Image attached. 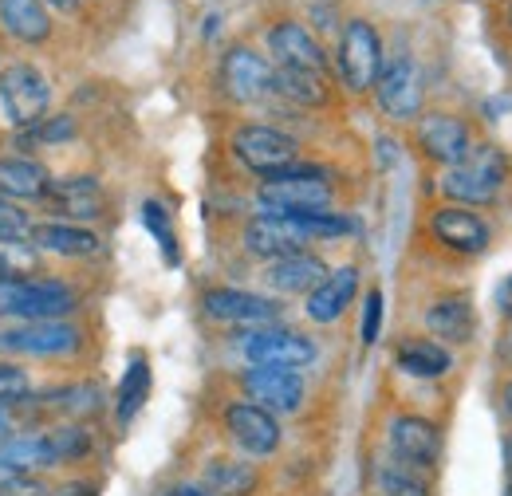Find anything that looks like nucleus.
I'll list each match as a JSON object with an SVG mask.
<instances>
[{
	"mask_svg": "<svg viewBox=\"0 0 512 496\" xmlns=\"http://www.w3.org/2000/svg\"><path fill=\"white\" fill-rule=\"evenodd\" d=\"M28 394V374L12 363H0V406H12Z\"/></svg>",
	"mask_w": 512,
	"mask_h": 496,
	"instance_id": "nucleus-36",
	"label": "nucleus"
},
{
	"mask_svg": "<svg viewBox=\"0 0 512 496\" xmlns=\"http://www.w3.org/2000/svg\"><path fill=\"white\" fill-rule=\"evenodd\" d=\"M268 52L276 56V67H300V71L327 75V56H323L320 40L296 20H284L268 32Z\"/></svg>",
	"mask_w": 512,
	"mask_h": 496,
	"instance_id": "nucleus-19",
	"label": "nucleus"
},
{
	"mask_svg": "<svg viewBox=\"0 0 512 496\" xmlns=\"http://www.w3.org/2000/svg\"><path fill=\"white\" fill-rule=\"evenodd\" d=\"M166 496H209L201 485H178V489H170Z\"/></svg>",
	"mask_w": 512,
	"mask_h": 496,
	"instance_id": "nucleus-42",
	"label": "nucleus"
},
{
	"mask_svg": "<svg viewBox=\"0 0 512 496\" xmlns=\"http://www.w3.org/2000/svg\"><path fill=\"white\" fill-rule=\"evenodd\" d=\"M60 465V453L48 430L36 434H12L0 441V477H36L40 469Z\"/></svg>",
	"mask_w": 512,
	"mask_h": 496,
	"instance_id": "nucleus-18",
	"label": "nucleus"
},
{
	"mask_svg": "<svg viewBox=\"0 0 512 496\" xmlns=\"http://www.w3.org/2000/svg\"><path fill=\"white\" fill-rule=\"evenodd\" d=\"M0 496H52L40 477H0Z\"/></svg>",
	"mask_w": 512,
	"mask_h": 496,
	"instance_id": "nucleus-38",
	"label": "nucleus"
},
{
	"mask_svg": "<svg viewBox=\"0 0 512 496\" xmlns=\"http://www.w3.org/2000/svg\"><path fill=\"white\" fill-rule=\"evenodd\" d=\"M379 485H383L386 496H426V477H422V469L402 465V461L386 465L383 473H379Z\"/></svg>",
	"mask_w": 512,
	"mask_h": 496,
	"instance_id": "nucleus-32",
	"label": "nucleus"
},
{
	"mask_svg": "<svg viewBox=\"0 0 512 496\" xmlns=\"http://www.w3.org/2000/svg\"><path fill=\"white\" fill-rule=\"evenodd\" d=\"M383 67V40H379L375 24L351 20L343 28V36H339V75H343L347 91H355V95L371 91L379 83Z\"/></svg>",
	"mask_w": 512,
	"mask_h": 496,
	"instance_id": "nucleus-5",
	"label": "nucleus"
},
{
	"mask_svg": "<svg viewBox=\"0 0 512 496\" xmlns=\"http://www.w3.org/2000/svg\"><path fill=\"white\" fill-rule=\"evenodd\" d=\"M505 496H512V477H509V489H505Z\"/></svg>",
	"mask_w": 512,
	"mask_h": 496,
	"instance_id": "nucleus-47",
	"label": "nucleus"
},
{
	"mask_svg": "<svg viewBox=\"0 0 512 496\" xmlns=\"http://www.w3.org/2000/svg\"><path fill=\"white\" fill-rule=\"evenodd\" d=\"M375 95H379V107L390 119H418L422 99H426V83H422L418 63L402 56L390 67H383V75L375 83Z\"/></svg>",
	"mask_w": 512,
	"mask_h": 496,
	"instance_id": "nucleus-12",
	"label": "nucleus"
},
{
	"mask_svg": "<svg viewBox=\"0 0 512 496\" xmlns=\"http://www.w3.org/2000/svg\"><path fill=\"white\" fill-rule=\"evenodd\" d=\"M28 241L40 248V252H52V256H67V260H87V256H99L103 241L83 229V225H67V221H44V225H32Z\"/></svg>",
	"mask_w": 512,
	"mask_h": 496,
	"instance_id": "nucleus-22",
	"label": "nucleus"
},
{
	"mask_svg": "<svg viewBox=\"0 0 512 496\" xmlns=\"http://www.w3.org/2000/svg\"><path fill=\"white\" fill-rule=\"evenodd\" d=\"M418 146H422V154H426L430 162H438V166L453 170L457 162L469 158V150H473V134H469V126L461 123L457 115L434 111V115H426V119L418 123Z\"/></svg>",
	"mask_w": 512,
	"mask_h": 496,
	"instance_id": "nucleus-14",
	"label": "nucleus"
},
{
	"mask_svg": "<svg viewBox=\"0 0 512 496\" xmlns=\"http://www.w3.org/2000/svg\"><path fill=\"white\" fill-rule=\"evenodd\" d=\"M52 496H95V485H87V481H71L64 489H52Z\"/></svg>",
	"mask_w": 512,
	"mask_h": 496,
	"instance_id": "nucleus-40",
	"label": "nucleus"
},
{
	"mask_svg": "<svg viewBox=\"0 0 512 496\" xmlns=\"http://www.w3.org/2000/svg\"><path fill=\"white\" fill-rule=\"evenodd\" d=\"M426 327L438 339H446V343H469L473 339V327H477V315H473V304L465 296H446V300L430 304Z\"/></svg>",
	"mask_w": 512,
	"mask_h": 496,
	"instance_id": "nucleus-25",
	"label": "nucleus"
},
{
	"mask_svg": "<svg viewBox=\"0 0 512 496\" xmlns=\"http://www.w3.org/2000/svg\"><path fill=\"white\" fill-rule=\"evenodd\" d=\"M256 201L264 213L296 217V213H323L331 205V182L312 166H288L272 178H264L256 189Z\"/></svg>",
	"mask_w": 512,
	"mask_h": 496,
	"instance_id": "nucleus-1",
	"label": "nucleus"
},
{
	"mask_svg": "<svg viewBox=\"0 0 512 496\" xmlns=\"http://www.w3.org/2000/svg\"><path fill=\"white\" fill-rule=\"evenodd\" d=\"M32 221L24 209H16L8 197H0V241H28Z\"/></svg>",
	"mask_w": 512,
	"mask_h": 496,
	"instance_id": "nucleus-35",
	"label": "nucleus"
},
{
	"mask_svg": "<svg viewBox=\"0 0 512 496\" xmlns=\"http://www.w3.org/2000/svg\"><path fill=\"white\" fill-rule=\"evenodd\" d=\"M501 414L512 422V382H505V390H501Z\"/></svg>",
	"mask_w": 512,
	"mask_h": 496,
	"instance_id": "nucleus-43",
	"label": "nucleus"
},
{
	"mask_svg": "<svg viewBox=\"0 0 512 496\" xmlns=\"http://www.w3.org/2000/svg\"><path fill=\"white\" fill-rule=\"evenodd\" d=\"M229 146H233L237 162H245L260 178H272V174L296 166V158H300V142H296L292 134L276 130V126H260V123L237 126Z\"/></svg>",
	"mask_w": 512,
	"mask_h": 496,
	"instance_id": "nucleus-4",
	"label": "nucleus"
},
{
	"mask_svg": "<svg viewBox=\"0 0 512 496\" xmlns=\"http://www.w3.org/2000/svg\"><path fill=\"white\" fill-rule=\"evenodd\" d=\"M12 434H16V426H12V418H8L4 406H0V441H8Z\"/></svg>",
	"mask_w": 512,
	"mask_h": 496,
	"instance_id": "nucleus-44",
	"label": "nucleus"
},
{
	"mask_svg": "<svg viewBox=\"0 0 512 496\" xmlns=\"http://www.w3.org/2000/svg\"><path fill=\"white\" fill-rule=\"evenodd\" d=\"M44 209L67 217V225H83V221H99L107 213V193L95 178L79 174V178H60V182H48L44 189Z\"/></svg>",
	"mask_w": 512,
	"mask_h": 496,
	"instance_id": "nucleus-9",
	"label": "nucleus"
},
{
	"mask_svg": "<svg viewBox=\"0 0 512 496\" xmlns=\"http://www.w3.org/2000/svg\"><path fill=\"white\" fill-rule=\"evenodd\" d=\"M308 233L296 225V217H276V213H260L245 225V248L260 260H280L292 252H304Z\"/></svg>",
	"mask_w": 512,
	"mask_h": 496,
	"instance_id": "nucleus-17",
	"label": "nucleus"
},
{
	"mask_svg": "<svg viewBox=\"0 0 512 496\" xmlns=\"http://www.w3.org/2000/svg\"><path fill=\"white\" fill-rule=\"evenodd\" d=\"M0 24L20 44H44L52 36L44 0H0Z\"/></svg>",
	"mask_w": 512,
	"mask_h": 496,
	"instance_id": "nucleus-24",
	"label": "nucleus"
},
{
	"mask_svg": "<svg viewBox=\"0 0 512 496\" xmlns=\"http://www.w3.org/2000/svg\"><path fill=\"white\" fill-rule=\"evenodd\" d=\"M0 103H4L8 123L32 130L36 123H44V115H48L52 87H48V79L32 63H12L0 75Z\"/></svg>",
	"mask_w": 512,
	"mask_h": 496,
	"instance_id": "nucleus-6",
	"label": "nucleus"
},
{
	"mask_svg": "<svg viewBox=\"0 0 512 496\" xmlns=\"http://www.w3.org/2000/svg\"><path fill=\"white\" fill-rule=\"evenodd\" d=\"M48 434H52V445H56V453H60V465L83 457V453L91 449V437H87L83 426H60V430H48Z\"/></svg>",
	"mask_w": 512,
	"mask_h": 496,
	"instance_id": "nucleus-34",
	"label": "nucleus"
},
{
	"mask_svg": "<svg viewBox=\"0 0 512 496\" xmlns=\"http://www.w3.org/2000/svg\"><path fill=\"white\" fill-rule=\"evenodd\" d=\"M379 327H383V292L375 288L367 296V308H363V343H379Z\"/></svg>",
	"mask_w": 512,
	"mask_h": 496,
	"instance_id": "nucleus-37",
	"label": "nucleus"
},
{
	"mask_svg": "<svg viewBox=\"0 0 512 496\" xmlns=\"http://www.w3.org/2000/svg\"><path fill=\"white\" fill-rule=\"evenodd\" d=\"M40 248L24 241H0V276H36L40 272Z\"/></svg>",
	"mask_w": 512,
	"mask_h": 496,
	"instance_id": "nucleus-31",
	"label": "nucleus"
},
{
	"mask_svg": "<svg viewBox=\"0 0 512 496\" xmlns=\"http://www.w3.org/2000/svg\"><path fill=\"white\" fill-rule=\"evenodd\" d=\"M201 308L209 319L221 323H237V327H272L280 319V304L256 292H241V288H209L201 296Z\"/></svg>",
	"mask_w": 512,
	"mask_h": 496,
	"instance_id": "nucleus-10",
	"label": "nucleus"
},
{
	"mask_svg": "<svg viewBox=\"0 0 512 496\" xmlns=\"http://www.w3.org/2000/svg\"><path fill=\"white\" fill-rule=\"evenodd\" d=\"M264 280L284 296H312L327 280V264L312 252H292V256H280V260H268Z\"/></svg>",
	"mask_w": 512,
	"mask_h": 496,
	"instance_id": "nucleus-21",
	"label": "nucleus"
},
{
	"mask_svg": "<svg viewBox=\"0 0 512 496\" xmlns=\"http://www.w3.org/2000/svg\"><path fill=\"white\" fill-rule=\"evenodd\" d=\"M48 170L32 158H0V197H24V201H40L48 189Z\"/></svg>",
	"mask_w": 512,
	"mask_h": 496,
	"instance_id": "nucleus-26",
	"label": "nucleus"
},
{
	"mask_svg": "<svg viewBox=\"0 0 512 496\" xmlns=\"http://www.w3.org/2000/svg\"><path fill=\"white\" fill-rule=\"evenodd\" d=\"M505 465H509V477H512V434L505 437Z\"/></svg>",
	"mask_w": 512,
	"mask_h": 496,
	"instance_id": "nucleus-46",
	"label": "nucleus"
},
{
	"mask_svg": "<svg viewBox=\"0 0 512 496\" xmlns=\"http://www.w3.org/2000/svg\"><path fill=\"white\" fill-rule=\"evenodd\" d=\"M221 83L233 103H260L276 91V67L256 56L253 48H233L221 63Z\"/></svg>",
	"mask_w": 512,
	"mask_h": 496,
	"instance_id": "nucleus-8",
	"label": "nucleus"
},
{
	"mask_svg": "<svg viewBox=\"0 0 512 496\" xmlns=\"http://www.w3.org/2000/svg\"><path fill=\"white\" fill-rule=\"evenodd\" d=\"M394 363H398V371L414 374V378H442L453 367L449 351L434 339H406L394 351Z\"/></svg>",
	"mask_w": 512,
	"mask_h": 496,
	"instance_id": "nucleus-27",
	"label": "nucleus"
},
{
	"mask_svg": "<svg viewBox=\"0 0 512 496\" xmlns=\"http://www.w3.org/2000/svg\"><path fill=\"white\" fill-rule=\"evenodd\" d=\"M142 221H146V229L158 237L166 264H178V237H174V229H170V213H166L158 201H146V205H142Z\"/></svg>",
	"mask_w": 512,
	"mask_h": 496,
	"instance_id": "nucleus-33",
	"label": "nucleus"
},
{
	"mask_svg": "<svg viewBox=\"0 0 512 496\" xmlns=\"http://www.w3.org/2000/svg\"><path fill=\"white\" fill-rule=\"evenodd\" d=\"M241 386L268 414H296L304 402V378L292 367H253L245 371Z\"/></svg>",
	"mask_w": 512,
	"mask_h": 496,
	"instance_id": "nucleus-11",
	"label": "nucleus"
},
{
	"mask_svg": "<svg viewBox=\"0 0 512 496\" xmlns=\"http://www.w3.org/2000/svg\"><path fill=\"white\" fill-rule=\"evenodd\" d=\"M390 453L394 461L402 465H414V469H434L438 453H442V434L434 422L426 418H414V414H402L390 422Z\"/></svg>",
	"mask_w": 512,
	"mask_h": 496,
	"instance_id": "nucleus-16",
	"label": "nucleus"
},
{
	"mask_svg": "<svg viewBox=\"0 0 512 496\" xmlns=\"http://www.w3.org/2000/svg\"><path fill=\"white\" fill-rule=\"evenodd\" d=\"M497 308H501L512 319V276L505 280V284H501V288H497Z\"/></svg>",
	"mask_w": 512,
	"mask_h": 496,
	"instance_id": "nucleus-41",
	"label": "nucleus"
},
{
	"mask_svg": "<svg viewBox=\"0 0 512 496\" xmlns=\"http://www.w3.org/2000/svg\"><path fill=\"white\" fill-rule=\"evenodd\" d=\"M44 4H56L60 12H75L79 8V0H44Z\"/></svg>",
	"mask_w": 512,
	"mask_h": 496,
	"instance_id": "nucleus-45",
	"label": "nucleus"
},
{
	"mask_svg": "<svg viewBox=\"0 0 512 496\" xmlns=\"http://www.w3.org/2000/svg\"><path fill=\"white\" fill-rule=\"evenodd\" d=\"M225 430L253 457H268V453L280 449V422H276V414H268L256 402H233L225 410Z\"/></svg>",
	"mask_w": 512,
	"mask_h": 496,
	"instance_id": "nucleus-15",
	"label": "nucleus"
},
{
	"mask_svg": "<svg viewBox=\"0 0 512 496\" xmlns=\"http://www.w3.org/2000/svg\"><path fill=\"white\" fill-rule=\"evenodd\" d=\"M256 481V469L245 461H209L201 473V489L209 496H253Z\"/></svg>",
	"mask_w": 512,
	"mask_h": 496,
	"instance_id": "nucleus-28",
	"label": "nucleus"
},
{
	"mask_svg": "<svg viewBox=\"0 0 512 496\" xmlns=\"http://www.w3.org/2000/svg\"><path fill=\"white\" fill-rule=\"evenodd\" d=\"M355 292H359V268L343 264V268L327 272V280L308 296V319H316V323H335L343 311L351 308Z\"/></svg>",
	"mask_w": 512,
	"mask_h": 496,
	"instance_id": "nucleus-23",
	"label": "nucleus"
},
{
	"mask_svg": "<svg viewBox=\"0 0 512 496\" xmlns=\"http://www.w3.org/2000/svg\"><path fill=\"white\" fill-rule=\"evenodd\" d=\"M505 174H509V162L497 146H473L465 162H457L453 170H446L442 178V193L453 197L457 205H489L497 201V193L505 186Z\"/></svg>",
	"mask_w": 512,
	"mask_h": 496,
	"instance_id": "nucleus-3",
	"label": "nucleus"
},
{
	"mask_svg": "<svg viewBox=\"0 0 512 496\" xmlns=\"http://www.w3.org/2000/svg\"><path fill=\"white\" fill-rule=\"evenodd\" d=\"M241 351L253 367H308L316 359V343L300 331H288V327H249L241 335Z\"/></svg>",
	"mask_w": 512,
	"mask_h": 496,
	"instance_id": "nucleus-7",
	"label": "nucleus"
},
{
	"mask_svg": "<svg viewBox=\"0 0 512 496\" xmlns=\"http://www.w3.org/2000/svg\"><path fill=\"white\" fill-rule=\"evenodd\" d=\"M75 134V123L60 115V119H44V123H36L28 130V138H36V142H60V138H71Z\"/></svg>",
	"mask_w": 512,
	"mask_h": 496,
	"instance_id": "nucleus-39",
	"label": "nucleus"
},
{
	"mask_svg": "<svg viewBox=\"0 0 512 496\" xmlns=\"http://www.w3.org/2000/svg\"><path fill=\"white\" fill-rule=\"evenodd\" d=\"M276 91L288 95L300 107H323L331 99L323 71H300V67H276Z\"/></svg>",
	"mask_w": 512,
	"mask_h": 496,
	"instance_id": "nucleus-29",
	"label": "nucleus"
},
{
	"mask_svg": "<svg viewBox=\"0 0 512 496\" xmlns=\"http://www.w3.org/2000/svg\"><path fill=\"white\" fill-rule=\"evenodd\" d=\"M79 347V331L64 323V319H36V323H20L12 331L0 335V351H12V355H67Z\"/></svg>",
	"mask_w": 512,
	"mask_h": 496,
	"instance_id": "nucleus-13",
	"label": "nucleus"
},
{
	"mask_svg": "<svg viewBox=\"0 0 512 496\" xmlns=\"http://www.w3.org/2000/svg\"><path fill=\"white\" fill-rule=\"evenodd\" d=\"M146 394H150V367H146V359H134L127 367V374H123V382H119V406H115L123 426L142 410Z\"/></svg>",
	"mask_w": 512,
	"mask_h": 496,
	"instance_id": "nucleus-30",
	"label": "nucleus"
},
{
	"mask_svg": "<svg viewBox=\"0 0 512 496\" xmlns=\"http://www.w3.org/2000/svg\"><path fill=\"white\" fill-rule=\"evenodd\" d=\"M430 229H434V237L442 245L453 248V252H465V256H477V252L489 248V225L473 209H465V205L438 209L434 221H430Z\"/></svg>",
	"mask_w": 512,
	"mask_h": 496,
	"instance_id": "nucleus-20",
	"label": "nucleus"
},
{
	"mask_svg": "<svg viewBox=\"0 0 512 496\" xmlns=\"http://www.w3.org/2000/svg\"><path fill=\"white\" fill-rule=\"evenodd\" d=\"M509 24H512V4H509Z\"/></svg>",
	"mask_w": 512,
	"mask_h": 496,
	"instance_id": "nucleus-48",
	"label": "nucleus"
},
{
	"mask_svg": "<svg viewBox=\"0 0 512 496\" xmlns=\"http://www.w3.org/2000/svg\"><path fill=\"white\" fill-rule=\"evenodd\" d=\"M71 311H75V292L60 280L0 276V315L36 323V319H64Z\"/></svg>",
	"mask_w": 512,
	"mask_h": 496,
	"instance_id": "nucleus-2",
	"label": "nucleus"
}]
</instances>
